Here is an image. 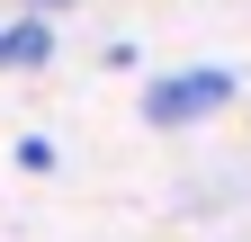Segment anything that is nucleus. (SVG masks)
Instances as JSON below:
<instances>
[{"instance_id":"nucleus-4","label":"nucleus","mask_w":251,"mask_h":242,"mask_svg":"<svg viewBox=\"0 0 251 242\" xmlns=\"http://www.w3.org/2000/svg\"><path fill=\"white\" fill-rule=\"evenodd\" d=\"M54 9H72V0H18V18H54Z\"/></svg>"},{"instance_id":"nucleus-1","label":"nucleus","mask_w":251,"mask_h":242,"mask_svg":"<svg viewBox=\"0 0 251 242\" xmlns=\"http://www.w3.org/2000/svg\"><path fill=\"white\" fill-rule=\"evenodd\" d=\"M135 108H144V126H162V135L206 126V117H225V108H233V72H225V63H179V72H152Z\"/></svg>"},{"instance_id":"nucleus-3","label":"nucleus","mask_w":251,"mask_h":242,"mask_svg":"<svg viewBox=\"0 0 251 242\" xmlns=\"http://www.w3.org/2000/svg\"><path fill=\"white\" fill-rule=\"evenodd\" d=\"M18 170L45 179V170H54V144H45V135H18Z\"/></svg>"},{"instance_id":"nucleus-2","label":"nucleus","mask_w":251,"mask_h":242,"mask_svg":"<svg viewBox=\"0 0 251 242\" xmlns=\"http://www.w3.org/2000/svg\"><path fill=\"white\" fill-rule=\"evenodd\" d=\"M54 63V18H9L0 27V72H45Z\"/></svg>"}]
</instances>
